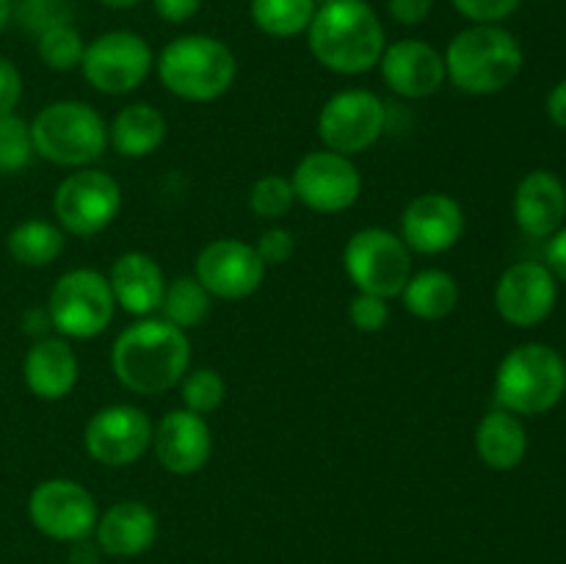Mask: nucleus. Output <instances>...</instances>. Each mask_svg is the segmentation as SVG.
<instances>
[{"mask_svg": "<svg viewBox=\"0 0 566 564\" xmlns=\"http://www.w3.org/2000/svg\"><path fill=\"white\" fill-rule=\"evenodd\" d=\"M36 50L39 59H42L50 70L70 72L75 70V66H81L86 44H83L81 31H77L72 22H66V25H55L48 28L44 33H39Z\"/></svg>", "mask_w": 566, "mask_h": 564, "instance_id": "30", "label": "nucleus"}, {"mask_svg": "<svg viewBox=\"0 0 566 564\" xmlns=\"http://www.w3.org/2000/svg\"><path fill=\"white\" fill-rule=\"evenodd\" d=\"M153 448L164 470L175 476H188L205 468L210 451H213V437H210V426L205 424L202 415L191 412V409H171L153 431Z\"/></svg>", "mask_w": 566, "mask_h": 564, "instance_id": "19", "label": "nucleus"}, {"mask_svg": "<svg viewBox=\"0 0 566 564\" xmlns=\"http://www.w3.org/2000/svg\"><path fill=\"white\" fill-rule=\"evenodd\" d=\"M160 310H164L169 324L180 326V330H191V326L202 324L205 315H208L210 293L205 291V285L197 276L182 274L166 285Z\"/></svg>", "mask_w": 566, "mask_h": 564, "instance_id": "29", "label": "nucleus"}, {"mask_svg": "<svg viewBox=\"0 0 566 564\" xmlns=\"http://www.w3.org/2000/svg\"><path fill=\"white\" fill-rule=\"evenodd\" d=\"M11 20V0H0V33H3V28L9 25Z\"/></svg>", "mask_w": 566, "mask_h": 564, "instance_id": "44", "label": "nucleus"}, {"mask_svg": "<svg viewBox=\"0 0 566 564\" xmlns=\"http://www.w3.org/2000/svg\"><path fill=\"white\" fill-rule=\"evenodd\" d=\"M122 208V188L99 169L72 171L53 197V213L66 232L92 238L116 219Z\"/></svg>", "mask_w": 566, "mask_h": 564, "instance_id": "11", "label": "nucleus"}, {"mask_svg": "<svg viewBox=\"0 0 566 564\" xmlns=\"http://www.w3.org/2000/svg\"><path fill=\"white\" fill-rule=\"evenodd\" d=\"M464 232V210L448 194H420L401 216V241L409 252L440 254L457 247Z\"/></svg>", "mask_w": 566, "mask_h": 564, "instance_id": "18", "label": "nucleus"}, {"mask_svg": "<svg viewBox=\"0 0 566 564\" xmlns=\"http://www.w3.org/2000/svg\"><path fill=\"white\" fill-rule=\"evenodd\" d=\"M164 114L147 103H133L122 108L108 127V142L125 158H147L164 144Z\"/></svg>", "mask_w": 566, "mask_h": 564, "instance_id": "25", "label": "nucleus"}, {"mask_svg": "<svg viewBox=\"0 0 566 564\" xmlns=\"http://www.w3.org/2000/svg\"><path fill=\"white\" fill-rule=\"evenodd\" d=\"M324 3H329V0H315V6H324Z\"/></svg>", "mask_w": 566, "mask_h": 564, "instance_id": "45", "label": "nucleus"}, {"mask_svg": "<svg viewBox=\"0 0 566 564\" xmlns=\"http://www.w3.org/2000/svg\"><path fill=\"white\" fill-rule=\"evenodd\" d=\"M293 194L318 213H340L359 199L363 180L352 158L332 149L304 155L293 171Z\"/></svg>", "mask_w": 566, "mask_h": 564, "instance_id": "14", "label": "nucleus"}, {"mask_svg": "<svg viewBox=\"0 0 566 564\" xmlns=\"http://www.w3.org/2000/svg\"><path fill=\"white\" fill-rule=\"evenodd\" d=\"M566 219V188L553 171L536 169L514 191V221L531 238H551Z\"/></svg>", "mask_w": 566, "mask_h": 564, "instance_id": "20", "label": "nucleus"}, {"mask_svg": "<svg viewBox=\"0 0 566 564\" xmlns=\"http://www.w3.org/2000/svg\"><path fill=\"white\" fill-rule=\"evenodd\" d=\"M446 75L468 94H497L517 81L525 55L503 25H470L446 50Z\"/></svg>", "mask_w": 566, "mask_h": 564, "instance_id": "3", "label": "nucleus"}, {"mask_svg": "<svg viewBox=\"0 0 566 564\" xmlns=\"http://www.w3.org/2000/svg\"><path fill=\"white\" fill-rule=\"evenodd\" d=\"M97 3L108 6V9H133V6L144 3V0H97Z\"/></svg>", "mask_w": 566, "mask_h": 564, "instance_id": "43", "label": "nucleus"}, {"mask_svg": "<svg viewBox=\"0 0 566 564\" xmlns=\"http://www.w3.org/2000/svg\"><path fill=\"white\" fill-rule=\"evenodd\" d=\"M545 265L553 271V276H556V280L566 282V227H562V230H556L551 236Z\"/></svg>", "mask_w": 566, "mask_h": 564, "instance_id": "41", "label": "nucleus"}, {"mask_svg": "<svg viewBox=\"0 0 566 564\" xmlns=\"http://www.w3.org/2000/svg\"><path fill=\"white\" fill-rule=\"evenodd\" d=\"M431 9H434V0H387V11L392 20L407 28L423 25Z\"/></svg>", "mask_w": 566, "mask_h": 564, "instance_id": "39", "label": "nucleus"}, {"mask_svg": "<svg viewBox=\"0 0 566 564\" xmlns=\"http://www.w3.org/2000/svg\"><path fill=\"white\" fill-rule=\"evenodd\" d=\"M155 64L153 48L133 31H108L83 50V77L103 94L136 92Z\"/></svg>", "mask_w": 566, "mask_h": 564, "instance_id": "9", "label": "nucleus"}, {"mask_svg": "<svg viewBox=\"0 0 566 564\" xmlns=\"http://www.w3.org/2000/svg\"><path fill=\"white\" fill-rule=\"evenodd\" d=\"M33 153L55 166H88L103 155L108 127L103 116L77 100H59L44 105L31 122Z\"/></svg>", "mask_w": 566, "mask_h": 564, "instance_id": "6", "label": "nucleus"}, {"mask_svg": "<svg viewBox=\"0 0 566 564\" xmlns=\"http://www.w3.org/2000/svg\"><path fill=\"white\" fill-rule=\"evenodd\" d=\"M523 0H451L453 9L473 25H501L520 9Z\"/></svg>", "mask_w": 566, "mask_h": 564, "instance_id": "35", "label": "nucleus"}, {"mask_svg": "<svg viewBox=\"0 0 566 564\" xmlns=\"http://www.w3.org/2000/svg\"><path fill=\"white\" fill-rule=\"evenodd\" d=\"M182 404L197 415H208L221 407L227 396V385L219 370L193 368L182 376Z\"/></svg>", "mask_w": 566, "mask_h": 564, "instance_id": "33", "label": "nucleus"}, {"mask_svg": "<svg viewBox=\"0 0 566 564\" xmlns=\"http://www.w3.org/2000/svg\"><path fill=\"white\" fill-rule=\"evenodd\" d=\"M387 127V108L368 88L337 92L318 114V136L326 149L346 158L365 153Z\"/></svg>", "mask_w": 566, "mask_h": 564, "instance_id": "10", "label": "nucleus"}, {"mask_svg": "<svg viewBox=\"0 0 566 564\" xmlns=\"http://www.w3.org/2000/svg\"><path fill=\"white\" fill-rule=\"evenodd\" d=\"M197 280L210 296L247 299L263 285L265 263L252 243L219 238L199 252Z\"/></svg>", "mask_w": 566, "mask_h": 564, "instance_id": "16", "label": "nucleus"}, {"mask_svg": "<svg viewBox=\"0 0 566 564\" xmlns=\"http://www.w3.org/2000/svg\"><path fill=\"white\" fill-rule=\"evenodd\" d=\"M114 293L108 280L94 269L66 271L50 291L48 313L53 330L64 337L88 341L105 332L114 318Z\"/></svg>", "mask_w": 566, "mask_h": 564, "instance_id": "8", "label": "nucleus"}, {"mask_svg": "<svg viewBox=\"0 0 566 564\" xmlns=\"http://www.w3.org/2000/svg\"><path fill=\"white\" fill-rule=\"evenodd\" d=\"M111 363L122 387L138 396H158L188 374L191 341L186 330L166 318H142L116 337Z\"/></svg>", "mask_w": 566, "mask_h": 564, "instance_id": "1", "label": "nucleus"}, {"mask_svg": "<svg viewBox=\"0 0 566 564\" xmlns=\"http://www.w3.org/2000/svg\"><path fill=\"white\" fill-rule=\"evenodd\" d=\"M343 263L359 293L381 299L401 296L412 276L409 247L385 227H365L354 232L343 252Z\"/></svg>", "mask_w": 566, "mask_h": 564, "instance_id": "7", "label": "nucleus"}, {"mask_svg": "<svg viewBox=\"0 0 566 564\" xmlns=\"http://www.w3.org/2000/svg\"><path fill=\"white\" fill-rule=\"evenodd\" d=\"M64 249L61 227L42 219H28L9 232V254L22 265H50Z\"/></svg>", "mask_w": 566, "mask_h": 564, "instance_id": "27", "label": "nucleus"}, {"mask_svg": "<svg viewBox=\"0 0 566 564\" xmlns=\"http://www.w3.org/2000/svg\"><path fill=\"white\" fill-rule=\"evenodd\" d=\"M254 249H258L265 269H269V265H282L293 258V252H296V238H293V232L285 230V227H269V230L260 236Z\"/></svg>", "mask_w": 566, "mask_h": 564, "instance_id": "37", "label": "nucleus"}, {"mask_svg": "<svg viewBox=\"0 0 566 564\" xmlns=\"http://www.w3.org/2000/svg\"><path fill=\"white\" fill-rule=\"evenodd\" d=\"M238 61L221 39L186 33L160 50L158 77L171 94L191 103H210L232 86Z\"/></svg>", "mask_w": 566, "mask_h": 564, "instance_id": "4", "label": "nucleus"}, {"mask_svg": "<svg viewBox=\"0 0 566 564\" xmlns=\"http://www.w3.org/2000/svg\"><path fill=\"white\" fill-rule=\"evenodd\" d=\"M403 307L426 321H440L451 315L459 304V282L448 271L426 269L409 276L403 288Z\"/></svg>", "mask_w": 566, "mask_h": 564, "instance_id": "26", "label": "nucleus"}, {"mask_svg": "<svg viewBox=\"0 0 566 564\" xmlns=\"http://www.w3.org/2000/svg\"><path fill=\"white\" fill-rule=\"evenodd\" d=\"M33 158L31 125L14 114L0 116V171L14 175Z\"/></svg>", "mask_w": 566, "mask_h": 564, "instance_id": "32", "label": "nucleus"}, {"mask_svg": "<svg viewBox=\"0 0 566 564\" xmlns=\"http://www.w3.org/2000/svg\"><path fill=\"white\" fill-rule=\"evenodd\" d=\"M114 302L130 315H153L160 310L166 293V280L160 265L144 252H127L116 258L108 274Z\"/></svg>", "mask_w": 566, "mask_h": 564, "instance_id": "22", "label": "nucleus"}, {"mask_svg": "<svg viewBox=\"0 0 566 564\" xmlns=\"http://www.w3.org/2000/svg\"><path fill=\"white\" fill-rule=\"evenodd\" d=\"M475 451L481 462L492 470H512L528 453V431H525L520 415L509 409H492L481 418L475 431Z\"/></svg>", "mask_w": 566, "mask_h": 564, "instance_id": "24", "label": "nucleus"}, {"mask_svg": "<svg viewBox=\"0 0 566 564\" xmlns=\"http://www.w3.org/2000/svg\"><path fill=\"white\" fill-rule=\"evenodd\" d=\"M379 66L390 92L407 100L431 97L448 77L442 53L423 39H398L387 44Z\"/></svg>", "mask_w": 566, "mask_h": 564, "instance_id": "17", "label": "nucleus"}, {"mask_svg": "<svg viewBox=\"0 0 566 564\" xmlns=\"http://www.w3.org/2000/svg\"><path fill=\"white\" fill-rule=\"evenodd\" d=\"M315 61L337 75H365L387 48L385 25L368 0H329L307 28Z\"/></svg>", "mask_w": 566, "mask_h": 564, "instance_id": "2", "label": "nucleus"}, {"mask_svg": "<svg viewBox=\"0 0 566 564\" xmlns=\"http://www.w3.org/2000/svg\"><path fill=\"white\" fill-rule=\"evenodd\" d=\"M77 357L64 337H42L25 354L22 376L28 390L44 401L70 396L77 385Z\"/></svg>", "mask_w": 566, "mask_h": 564, "instance_id": "23", "label": "nucleus"}, {"mask_svg": "<svg viewBox=\"0 0 566 564\" xmlns=\"http://www.w3.org/2000/svg\"><path fill=\"white\" fill-rule=\"evenodd\" d=\"M547 116H551L553 125L566 130V77L558 81L547 94Z\"/></svg>", "mask_w": 566, "mask_h": 564, "instance_id": "42", "label": "nucleus"}, {"mask_svg": "<svg viewBox=\"0 0 566 564\" xmlns=\"http://www.w3.org/2000/svg\"><path fill=\"white\" fill-rule=\"evenodd\" d=\"M158 536V518L142 501H119L97 520L94 540L105 556L133 558L153 547Z\"/></svg>", "mask_w": 566, "mask_h": 564, "instance_id": "21", "label": "nucleus"}, {"mask_svg": "<svg viewBox=\"0 0 566 564\" xmlns=\"http://www.w3.org/2000/svg\"><path fill=\"white\" fill-rule=\"evenodd\" d=\"M296 202V194H293L291 180L280 175H265L249 191V208L258 219L276 221L287 213Z\"/></svg>", "mask_w": 566, "mask_h": 564, "instance_id": "34", "label": "nucleus"}, {"mask_svg": "<svg viewBox=\"0 0 566 564\" xmlns=\"http://www.w3.org/2000/svg\"><path fill=\"white\" fill-rule=\"evenodd\" d=\"M31 523L55 542H81L94 534L97 501L83 484L72 479H48L28 498Z\"/></svg>", "mask_w": 566, "mask_h": 564, "instance_id": "12", "label": "nucleus"}, {"mask_svg": "<svg viewBox=\"0 0 566 564\" xmlns=\"http://www.w3.org/2000/svg\"><path fill=\"white\" fill-rule=\"evenodd\" d=\"M315 0H252V22L274 39L298 36L315 17Z\"/></svg>", "mask_w": 566, "mask_h": 564, "instance_id": "28", "label": "nucleus"}, {"mask_svg": "<svg viewBox=\"0 0 566 564\" xmlns=\"http://www.w3.org/2000/svg\"><path fill=\"white\" fill-rule=\"evenodd\" d=\"M11 17H17L22 28L33 36L48 28L66 25L75 17L72 0H11Z\"/></svg>", "mask_w": 566, "mask_h": 564, "instance_id": "31", "label": "nucleus"}, {"mask_svg": "<svg viewBox=\"0 0 566 564\" xmlns=\"http://www.w3.org/2000/svg\"><path fill=\"white\" fill-rule=\"evenodd\" d=\"M558 280L545 263L523 260L509 265L495 285V307L506 324L531 330L556 310Z\"/></svg>", "mask_w": 566, "mask_h": 564, "instance_id": "15", "label": "nucleus"}, {"mask_svg": "<svg viewBox=\"0 0 566 564\" xmlns=\"http://www.w3.org/2000/svg\"><path fill=\"white\" fill-rule=\"evenodd\" d=\"M348 315H352V324L359 332H379L385 330L387 318H390V307H387V299L370 296V293H357L352 299Z\"/></svg>", "mask_w": 566, "mask_h": 564, "instance_id": "36", "label": "nucleus"}, {"mask_svg": "<svg viewBox=\"0 0 566 564\" xmlns=\"http://www.w3.org/2000/svg\"><path fill=\"white\" fill-rule=\"evenodd\" d=\"M202 0H153L155 14L164 22H186L199 11Z\"/></svg>", "mask_w": 566, "mask_h": 564, "instance_id": "40", "label": "nucleus"}, {"mask_svg": "<svg viewBox=\"0 0 566 564\" xmlns=\"http://www.w3.org/2000/svg\"><path fill=\"white\" fill-rule=\"evenodd\" d=\"M22 97V75L14 61L0 55V116L14 114Z\"/></svg>", "mask_w": 566, "mask_h": 564, "instance_id": "38", "label": "nucleus"}, {"mask_svg": "<svg viewBox=\"0 0 566 564\" xmlns=\"http://www.w3.org/2000/svg\"><path fill=\"white\" fill-rule=\"evenodd\" d=\"M566 393V363L547 343H523L503 357L495 401L514 415H545Z\"/></svg>", "mask_w": 566, "mask_h": 564, "instance_id": "5", "label": "nucleus"}, {"mask_svg": "<svg viewBox=\"0 0 566 564\" xmlns=\"http://www.w3.org/2000/svg\"><path fill=\"white\" fill-rule=\"evenodd\" d=\"M153 431L144 409L133 404H111L92 415L83 442L94 462L125 468L147 453V448L153 446Z\"/></svg>", "mask_w": 566, "mask_h": 564, "instance_id": "13", "label": "nucleus"}]
</instances>
